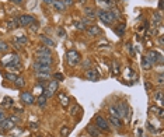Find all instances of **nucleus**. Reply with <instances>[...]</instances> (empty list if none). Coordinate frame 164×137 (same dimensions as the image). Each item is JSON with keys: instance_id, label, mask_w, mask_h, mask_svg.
Masks as SVG:
<instances>
[{"instance_id": "f3484780", "label": "nucleus", "mask_w": 164, "mask_h": 137, "mask_svg": "<svg viewBox=\"0 0 164 137\" xmlns=\"http://www.w3.org/2000/svg\"><path fill=\"white\" fill-rule=\"evenodd\" d=\"M37 55L39 56V55H52V53H51V49L48 48V46L42 45V46H39V48L37 49Z\"/></svg>"}, {"instance_id": "37998d69", "label": "nucleus", "mask_w": 164, "mask_h": 137, "mask_svg": "<svg viewBox=\"0 0 164 137\" xmlns=\"http://www.w3.org/2000/svg\"><path fill=\"white\" fill-rule=\"evenodd\" d=\"M62 2H63L65 6H73V3H74V0H62Z\"/></svg>"}, {"instance_id": "4c0bfd02", "label": "nucleus", "mask_w": 164, "mask_h": 137, "mask_svg": "<svg viewBox=\"0 0 164 137\" xmlns=\"http://www.w3.org/2000/svg\"><path fill=\"white\" fill-rule=\"evenodd\" d=\"M104 3L105 4V6H107V7H112V6H114V0H97V3Z\"/></svg>"}, {"instance_id": "8fccbe9b", "label": "nucleus", "mask_w": 164, "mask_h": 137, "mask_svg": "<svg viewBox=\"0 0 164 137\" xmlns=\"http://www.w3.org/2000/svg\"><path fill=\"white\" fill-rule=\"evenodd\" d=\"M159 83H160V84H163V74H160V76H159Z\"/></svg>"}, {"instance_id": "b1692460", "label": "nucleus", "mask_w": 164, "mask_h": 137, "mask_svg": "<svg viewBox=\"0 0 164 137\" xmlns=\"http://www.w3.org/2000/svg\"><path fill=\"white\" fill-rule=\"evenodd\" d=\"M150 111H152V112H156V115L159 117H160V119H163V109L161 108H159V106H156V105H153V106H150Z\"/></svg>"}, {"instance_id": "3c124183", "label": "nucleus", "mask_w": 164, "mask_h": 137, "mask_svg": "<svg viewBox=\"0 0 164 137\" xmlns=\"http://www.w3.org/2000/svg\"><path fill=\"white\" fill-rule=\"evenodd\" d=\"M87 66H90V60H84V67H87Z\"/></svg>"}, {"instance_id": "6e6552de", "label": "nucleus", "mask_w": 164, "mask_h": 137, "mask_svg": "<svg viewBox=\"0 0 164 137\" xmlns=\"http://www.w3.org/2000/svg\"><path fill=\"white\" fill-rule=\"evenodd\" d=\"M95 126L98 129H101L103 132H108L110 130V125H108V122L103 116H95Z\"/></svg>"}, {"instance_id": "09e8293b", "label": "nucleus", "mask_w": 164, "mask_h": 137, "mask_svg": "<svg viewBox=\"0 0 164 137\" xmlns=\"http://www.w3.org/2000/svg\"><path fill=\"white\" fill-rule=\"evenodd\" d=\"M3 119H4V112L0 109V120H3Z\"/></svg>"}, {"instance_id": "393cba45", "label": "nucleus", "mask_w": 164, "mask_h": 137, "mask_svg": "<svg viewBox=\"0 0 164 137\" xmlns=\"http://www.w3.org/2000/svg\"><path fill=\"white\" fill-rule=\"evenodd\" d=\"M125 28H126V25H125V24L118 25V27L115 28V34H116L118 36H122L123 34H125Z\"/></svg>"}, {"instance_id": "4be33fe9", "label": "nucleus", "mask_w": 164, "mask_h": 137, "mask_svg": "<svg viewBox=\"0 0 164 137\" xmlns=\"http://www.w3.org/2000/svg\"><path fill=\"white\" fill-rule=\"evenodd\" d=\"M59 101H60V105H63V106H69V97L65 95L63 93L59 94Z\"/></svg>"}, {"instance_id": "2f4dec72", "label": "nucleus", "mask_w": 164, "mask_h": 137, "mask_svg": "<svg viewBox=\"0 0 164 137\" xmlns=\"http://www.w3.org/2000/svg\"><path fill=\"white\" fill-rule=\"evenodd\" d=\"M4 78H6V80H8V81H13V83H14V81L17 80V76H16V74H13V73H6V74H4Z\"/></svg>"}, {"instance_id": "f03ea898", "label": "nucleus", "mask_w": 164, "mask_h": 137, "mask_svg": "<svg viewBox=\"0 0 164 137\" xmlns=\"http://www.w3.org/2000/svg\"><path fill=\"white\" fill-rule=\"evenodd\" d=\"M97 17H98L105 25H111L116 20L115 14L112 11H110V10H98V11H97Z\"/></svg>"}, {"instance_id": "4468645a", "label": "nucleus", "mask_w": 164, "mask_h": 137, "mask_svg": "<svg viewBox=\"0 0 164 137\" xmlns=\"http://www.w3.org/2000/svg\"><path fill=\"white\" fill-rule=\"evenodd\" d=\"M86 29H87V34L91 36H97L101 34V29H100L97 25H91V27H88V28H86Z\"/></svg>"}, {"instance_id": "a19ab883", "label": "nucleus", "mask_w": 164, "mask_h": 137, "mask_svg": "<svg viewBox=\"0 0 164 137\" xmlns=\"http://www.w3.org/2000/svg\"><path fill=\"white\" fill-rule=\"evenodd\" d=\"M51 76V73H37L38 78H48Z\"/></svg>"}, {"instance_id": "473e14b6", "label": "nucleus", "mask_w": 164, "mask_h": 137, "mask_svg": "<svg viewBox=\"0 0 164 137\" xmlns=\"http://www.w3.org/2000/svg\"><path fill=\"white\" fill-rule=\"evenodd\" d=\"M112 74H114V76L119 74V65H118V62H112Z\"/></svg>"}, {"instance_id": "49530a36", "label": "nucleus", "mask_w": 164, "mask_h": 137, "mask_svg": "<svg viewBox=\"0 0 164 137\" xmlns=\"http://www.w3.org/2000/svg\"><path fill=\"white\" fill-rule=\"evenodd\" d=\"M82 23H83V24H84V27H86V28H87V24H90V20H88V18H83V20H82Z\"/></svg>"}, {"instance_id": "f257e3e1", "label": "nucleus", "mask_w": 164, "mask_h": 137, "mask_svg": "<svg viewBox=\"0 0 164 137\" xmlns=\"http://www.w3.org/2000/svg\"><path fill=\"white\" fill-rule=\"evenodd\" d=\"M2 63H3V66L6 68L13 70V72H18V70H21L20 57H18V55H16V53H10L8 56H6L3 60H2Z\"/></svg>"}, {"instance_id": "ea45409f", "label": "nucleus", "mask_w": 164, "mask_h": 137, "mask_svg": "<svg viewBox=\"0 0 164 137\" xmlns=\"http://www.w3.org/2000/svg\"><path fill=\"white\" fill-rule=\"evenodd\" d=\"M79 111H80V106H77V105H74L73 108L70 109V113H72V116H76V115H77L76 112H79Z\"/></svg>"}, {"instance_id": "2eb2a0df", "label": "nucleus", "mask_w": 164, "mask_h": 137, "mask_svg": "<svg viewBox=\"0 0 164 137\" xmlns=\"http://www.w3.org/2000/svg\"><path fill=\"white\" fill-rule=\"evenodd\" d=\"M41 41L45 46H49V48H55V46H56V44H55L52 39H49L46 35H41Z\"/></svg>"}, {"instance_id": "cd10ccee", "label": "nucleus", "mask_w": 164, "mask_h": 137, "mask_svg": "<svg viewBox=\"0 0 164 137\" xmlns=\"http://www.w3.org/2000/svg\"><path fill=\"white\" fill-rule=\"evenodd\" d=\"M70 132H72V129H70L69 126H63L60 129V136L62 137H67L70 134Z\"/></svg>"}, {"instance_id": "79ce46f5", "label": "nucleus", "mask_w": 164, "mask_h": 137, "mask_svg": "<svg viewBox=\"0 0 164 137\" xmlns=\"http://www.w3.org/2000/svg\"><path fill=\"white\" fill-rule=\"evenodd\" d=\"M10 120H11L13 123L16 125V123H18V122H20V117L17 116V115H13V116H10Z\"/></svg>"}, {"instance_id": "72a5a7b5", "label": "nucleus", "mask_w": 164, "mask_h": 137, "mask_svg": "<svg viewBox=\"0 0 164 137\" xmlns=\"http://www.w3.org/2000/svg\"><path fill=\"white\" fill-rule=\"evenodd\" d=\"M2 105H3V106H8V108H10V106H13V99H11V98H8V97H6L3 99V102H2Z\"/></svg>"}, {"instance_id": "c85d7f7f", "label": "nucleus", "mask_w": 164, "mask_h": 137, "mask_svg": "<svg viewBox=\"0 0 164 137\" xmlns=\"http://www.w3.org/2000/svg\"><path fill=\"white\" fill-rule=\"evenodd\" d=\"M153 24L161 25V16L159 14V13H154V16H153Z\"/></svg>"}, {"instance_id": "9d476101", "label": "nucleus", "mask_w": 164, "mask_h": 137, "mask_svg": "<svg viewBox=\"0 0 164 137\" xmlns=\"http://www.w3.org/2000/svg\"><path fill=\"white\" fill-rule=\"evenodd\" d=\"M14 129V123L10 120V117L6 119L4 117L3 120H0V130H4V132H8V130Z\"/></svg>"}, {"instance_id": "0eeeda50", "label": "nucleus", "mask_w": 164, "mask_h": 137, "mask_svg": "<svg viewBox=\"0 0 164 137\" xmlns=\"http://www.w3.org/2000/svg\"><path fill=\"white\" fill-rule=\"evenodd\" d=\"M34 70H35V73H51V66L49 65H44V63H41V62L35 60L32 65Z\"/></svg>"}, {"instance_id": "a18cd8bd", "label": "nucleus", "mask_w": 164, "mask_h": 137, "mask_svg": "<svg viewBox=\"0 0 164 137\" xmlns=\"http://www.w3.org/2000/svg\"><path fill=\"white\" fill-rule=\"evenodd\" d=\"M146 125H147V129L150 130V132H152V133H156V127H153V126L150 125V123H149V122H147V123H146Z\"/></svg>"}, {"instance_id": "a878e982", "label": "nucleus", "mask_w": 164, "mask_h": 137, "mask_svg": "<svg viewBox=\"0 0 164 137\" xmlns=\"http://www.w3.org/2000/svg\"><path fill=\"white\" fill-rule=\"evenodd\" d=\"M37 104L39 108H45L46 106V98L44 97V95H39V97L37 98Z\"/></svg>"}, {"instance_id": "9b49d317", "label": "nucleus", "mask_w": 164, "mask_h": 137, "mask_svg": "<svg viewBox=\"0 0 164 137\" xmlns=\"http://www.w3.org/2000/svg\"><path fill=\"white\" fill-rule=\"evenodd\" d=\"M86 76L90 81H98L100 80V73H98L97 68H90V70H87Z\"/></svg>"}, {"instance_id": "423d86ee", "label": "nucleus", "mask_w": 164, "mask_h": 137, "mask_svg": "<svg viewBox=\"0 0 164 137\" xmlns=\"http://www.w3.org/2000/svg\"><path fill=\"white\" fill-rule=\"evenodd\" d=\"M146 57H147L149 60H150V63L152 65H156L157 62H163V55L161 53H159L157 50H149L147 55H146Z\"/></svg>"}, {"instance_id": "864d4df0", "label": "nucleus", "mask_w": 164, "mask_h": 137, "mask_svg": "<svg viewBox=\"0 0 164 137\" xmlns=\"http://www.w3.org/2000/svg\"><path fill=\"white\" fill-rule=\"evenodd\" d=\"M42 2H45V3H54V0H42Z\"/></svg>"}, {"instance_id": "c756f323", "label": "nucleus", "mask_w": 164, "mask_h": 137, "mask_svg": "<svg viewBox=\"0 0 164 137\" xmlns=\"http://www.w3.org/2000/svg\"><path fill=\"white\" fill-rule=\"evenodd\" d=\"M154 99H157L160 104H163V91H161V90H159V91L154 93Z\"/></svg>"}, {"instance_id": "c03bdc74", "label": "nucleus", "mask_w": 164, "mask_h": 137, "mask_svg": "<svg viewBox=\"0 0 164 137\" xmlns=\"http://www.w3.org/2000/svg\"><path fill=\"white\" fill-rule=\"evenodd\" d=\"M57 34H59V36H60V38H63V36L66 35V32H65V29H63V28H59V29H57Z\"/></svg>"}, {"instance_id": "412c9836", "label": "nucleus", "mask_w": 164, "mask_h": 137, "mask_svg": "<svg viewBox=\"0 0 164 137\" xmlns=\"http://www.w3.org/2000/svg\"><path fill=\"white\" fill-rule=\"evenodd\" d=\"M110 122H111V125L114 126V127H121V126H122V120H121V117L110 116Z\"/></svg>"}, {"instance_id": "5701e85b", "label": "nucleus", "mask_w": 164, "mask_h": 137, "mask_svg": "<svg viewBox=\"0 0 164 137\" xmlns=\"http://www.w3.org/2000/svg\"><path fill=\"white\" fill-rule=\"evenodd\" d=\"M152 63H150V60H149L146 56L142 57V67L144 68V70H150V67H152Z\"/></svg>"}, {"instance_id": "5fc2aeb1", "label": "nucleus", "mask_w": 164, "mask_h": 137, "mask_svg": "<svg viewBox=\"0 0 164 137\" xmlns=\"http://www.w3.org/2000/svg\"><path fill=\"white\" fill-rule=\"evenodd\" d=\"M159 8H160V10L163 8V2H160V3H159Z\"/></svg>"}, {"instance_id": "1a4fd4ad", "label": "nucleus", "mask_w": 164, "mask_h": 137, "mask_svg": "<svg viewBox=\"0 0 164 137\" xmlns=\"http://www.w3.org/2000/svg\"><path fill=\"white\" fill-rule=\"evenodd\" d=\"M21 101L24 102L25 105H32L34 102H35V98H34V95L31 93H28V91H24V93H21L20 95Z\"/></svg>"}, {"instance_id": "603ef678", "label": "nucleus", "mask_w": 164, "mask_h": 137, "mask_svg": "<svg viewBox=\"0 0 164 137\" xmlns=\"http://www.w3.org/2000/svg\"><path fill=\"white\" fill-rule=\"evenodd\" d=\"M159 45H160V46H163V38H159Z\"/></svg>"}, {"instance_id": "dca6fc26", "label": "nucleus", "mask_w": 164, "mask_h": 137, "mask_svg": "<svg viewBox=\"0 0 164 137\" xmlns=\"http://www.w3.org/2000/svg\"><path fill=\"white\" fill-rule=\"evenodd\" d=\"M84 14H86V17H88V20H93V18L97 17V11H95L94 8H91V7H86Z\"/></svg>"}, {"instance_id": "f704fd0d", "label": "nucleus", "mask_w": 164, "mask_h": 137, "mask_svg": "<svg viewBox=\"0 0 164 137\" xmlns=\"http://www.w3.org/2000/svg\"><path fill=\"white\" fill-rule=\"evenodd\" d=\"M16 25H17V21L14 20V18H10V20L7 21V27H8V29L16 28Z\"/></svg>"}, {"instance_id": "f8f14e48", "label": "nucleus", "mask_w": 164, "mask_h": 137, "mask_svg": "<svg viewBox=\"0 0 164 137\" xmlns=\"http://www.w3.org/2000/svg\"><path fill=\"white\" fill-rule=\"evenodd\" d=\"M37 60L44 63V65H49V66H52V63H54L52 55H39V56H37Z\"/></svg>"}, {"instance_id": "e433bc0d", "label": "nucleus", "mask_w": 164, "mask_h": 137, "mask_svg": "<svg viewBox=\"0 0 164 137\" xmlns=\"http://www.w3.org/2000/svg\"><path fill=\"white\" fill-rule=\"evenodd\" d=\"M7 50H8V44L0 41V52H7Z\"/></svg>"}, {"instance_id": "7ed1b4c3", "label": "nucleus", "mask_w": 164, "mask_h": 137, "mask_svg": "<svg viewBox=\"0 0 164 137\" xmlns=\"http://www.w3.org/2000/svg\"><path fill=\"white\" fill-rule=\"evenodd\" d=\"M115 106H116V111H118L119 116L126 117L128 120L131 119V108H129L128 102H118V104H115Z\"/></svg>"}, {"instance_id": "6ab92c4d", "label": "nucleus", "mask_w": 164, "mask_h": 137, "mask_svg": "<svg viewBox=\"0 0 164 137\" xmlns=\"http://www.w3.org/2000/svg\"><path fill=\"white\" fill-rule=\"evenodd\" d=\"M14 42H17L18 45H21V46H23V45H25L27 42H28V39H27V36H25V35L20 34V35H17L16 38H14Z\"/></svg>"}, {"instance_id": "de8ad7c7", "label": "nucleus", "mask_w": 164, "mask_h": 137, "mask_svg": "<svg viewBox=\"0 0 164 137\" xmlns=\"http://www.w3.org/2000/svg\"><path fill=\"white\" fill-rule=\"evenodd\" d=\"M10 2H13L14 4H21L23 3V0H10Z\"/></svg>"}, {"instance_id": "bb28decb", "label": "nucleus", "mask_w": 164, "mask_h": 137, "mask_svg": "<svg viewBox=\"0 0 164 137\" xmlns=\"http://www.w3.org/2000/svg\"><path fill=\"white\" fill-rule=\"evenodd\" d=\"M14 85H16V88H23L25 85V80L23 77H17V80L14 81Z\"/></svg>"}, {"instance_id": "a211bd4d", "label": "nucleus", "mask_w": 164, "mask_h": 137, "mask_svg": "<svg viewBox=\"0 0 164 137\" xmlns=\"http://www.w3.org/2000/svg\"><path fill=\"white\" fill-rule=\"evenodd\" d=\"M57 87H59V84H57V81L54 80V81H49V84H48V87H46V90L48 91H51V93L55 95V93H56V90Z\"/></svg>"}, {"instance_id": "58836bf2", "label": "nucleus", "mask_w": 164, "mask_h": 137, "mask_svg": "<svg viewBox=\"0 0 164 137\" xmlns=\"http://www.w3.org/2000/svg\"><path fill=\"white\" fill-rule=\"evenodd\" d=\"M54 80H56V81H63V80H65V76H63L62 73H55V74H54Z\"/></svg>"}, {"instance_id": "7c9ffc66", "label": "nucleus", "mask_w": 164, "mask_h": 137, "mask_svg": "<svg viewBox=\"0 0 164 137\" xmlns=\"http://www.w3.org/2000/svg\"><path fill=\"white\" fill-rule=\"evenodd\" d=\"M110 113H111V116L121 117V116H119V113H118V111H116V106H115V105H111V106H110Z\"/></svg>"}, {"instance_id": "ddd939ff", "label": "nucleus", "mask_w": 164, "mask_h": 137, "mask_svg": "<svg viewBox=\"0 0 164 137\" xmlns=\"http://www.w3.org/2000/svg\"><path fill=\"white\" fill-rule=\"evenodd\" d=\"M87 132H88V134L93 136V137H101V132H100V129L95 125H88L87 126Z\"/></svg>"}, {"instance_id": "aec40b11", "label": "nucleus", "mask_w": 164, "mask_h": 137, "mask_svg": "<svg viewBox=\"0 0 164 137\" xmlns=\"http://www.w3.org/2000/svg\"><path fill=\"white\" fill-rule=\"evenodd\" d=\"M54 7L56 8L57 11H65V8H66V6L63 4V2L62 0H54Z\"/></svg>"}, {"instance_id": "39448f33", "label": "nucleus", "mask_w": 164, "mask_h": 137, "mask_svg": "<svg viewBox=\"0 0 164 137\" xmlns=\"http://www.w3.org/2000/svg\"><path fill=\"white\" fill-rule=\"evenodd\" d=\"M17 21V25H20V27H27V25H31L35 21L32 16H27V14H23V16L17 17L16 18Z\"/></svg>"}, {"instance_id": "20e7f679", "label": "nucleus", "mask_w": 164, "mask_h": 137, "mask_svg": "<svg viewBox=\"0 0 164 137\" xmlns=\"http://www.w3.org/2000/svg\"><path fill=\"white\" fill-rule=\"evenodd\" d=\"M66 59H67V63L70 66H76L80 63L82 60V57H80V53L77 50H69V52L66 53Z\"/></svg>"}, {"instance_id": "c9c22d12", "label": "nucleus", "mask_w": 164, "mask_h": 137, "mask_svg": "<svg viewBox=\"0 0 164 137\" xmlns=\"http://www.w3.org/2000/svg\"><path fill=\"white\" fill-rule=\"evenodd\" d=\"M74 28L83 31V29H86V27H84V24H83L82 21H74Z\"/></svg>"}]
</instances>
